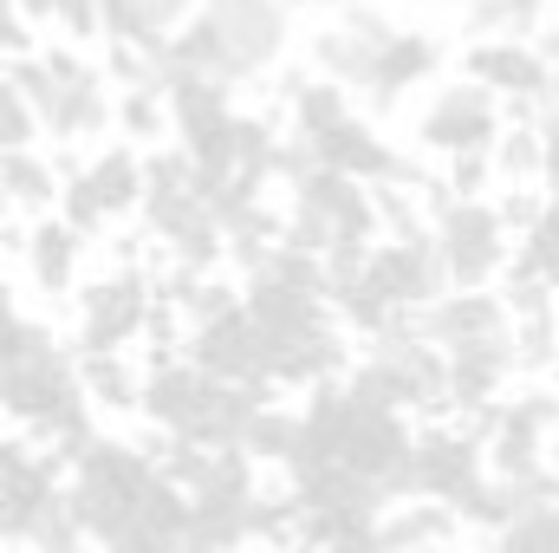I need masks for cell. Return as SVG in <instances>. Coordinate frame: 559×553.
<instances>
[{
    "label": "cell",
    "instance_id": "1",
    "mask_svg": "<svg viewBox=\"0 0 559 553\" xmlns=\"http://www.w3.org/2000/svg\"><path fill=\"white\" fill-rule=\"evenodd\" d=\"M293 416H299V436H293V449H286L280 469H293V462H332V469H352V475L378 482L397 508L417 502V489H411L417 423L404 411L365 404V398L345 391V378H325V385L306 391V404Z\"/></svg>",
    "mask_w": 559,
    "mask_h": 553
},
{
    "label": "cell",
    "instance_id": "2",
    "mask_svg": "<svg viewBox=\"0 0 559 553\" xmlns=\"http://www.w3.org/2000/svg\"><path fill=\"white\" fill-rule=\"evenodd\" d=\"M138 404L182 449H241V430L254 423V411H267L274 398L241 391L228 378H209L189 358H156L138 378Z\"/></svg>",
    "mask_w": 559,
    "mask_h": 553
},
{
    "label": "cell",
    "instance_id": "3",
    "mask_svg": "<svg viewBox=\"0 0 559 553\" xmlns=\"http://www.w3.org/2000/svg\"><path fill=\"white\" fill-rule=\"evenodd\" d=\"M156 456L124 443V436H98L79 462H72V482H66V502H72V521L85 541L98 548H118L143 515V495L156 489Z\"/></svg>",
    "mask_w": 559,
    "mask_h": 553
},
{
    "label": "cell",
    "instance_id": "4",
    "mask_svg": "<svg viewBox=\"0 0 559 553\" xmlns=\"http://www.w3.org/2000/svg\"><path fill=\"white\" fill-rule=\"evenodd\" d=\"M7 79L33 105L39 131H52L59 143L111 131V105L118 98L105 92V72L92 59H79L72 46H46V52H26V59H7Z\"/></svg>",
    "mask_w": 559,
    "mask_h": 553
},
{
    "label": "cell",
    "instance_id": "5",
    "mask_svg": "<svg viewBox=\"0 0 559 553\" xmlns=\"http://www.w3.org/2000/svg\"><path fill=\"white\" fill-rule=\"evenodd\" d=\"M423 209H429V242H436V261L449 286L475 293V286H495L514 261V235L501 222V209L488 196H449L442 176L423 183Z\"/></svg>",
    "mask_w": 559,
    "mask_h": 553
},
{
    "label": "cell",
    "instance_id": "6",
    "mask_svg": "<svg viewBox=\"0 0 559 553\" xmlns=\"http://www.w3.org/2000/svg\"><path fill=\"white\" fill-rule=\"evenodd\" d=\"M143 222L176 255V268H189V274H209L228 255L222 222H215V209H209V196H202L182 150H150L143 156Z\"/></svg>",
    "mask_w": 559,
    "mask_h": 553
},
{
    "label": "cell",
    "instance_id": "7",
    "mask_svg": "<svg viewBox=\"0 0 559 553\" xmlns=\"http://www.w3.org/2000/svg\"><path fill=\"white\" fill-rule=\"evenodd\" d=\"M345 391L384 411H449V358L417 339L411 319L384 326L378 339H365V358L345 365Z\"/></svg>",
    "mask_w": 559,
    "mask_h": 553
},
{
    "label": "cell",
    "instance_id": "8",
    "mask_svg": "<svg viewBox=\"0 0 559 553\" xmlns=\"http://www.w3.org/2000/svg\"><path fill=\"white\" fill-rule=\"evenodd\" d=\"M455 423L481 443L488 475H527V469L547 462V449L559 436V391L540 385V378H527L521 391L495 398L488 411H475V416H455Z\"/></svg>",
    "mask_w": 559,
    "mask_h": 553
},
{
    "label": "cell",
    "instance_id": "9",
    "mask_svg": "<svg viewBox=\"0 0 559 553\" xmlns=\"http://www.w3.org/2000/svg\"><path fill=\"white\" fill-rule=\"evenodd\" d=\"M163 111H169V138L189 156L202 196L228 189V176H235V92H222L209 79H176Z\"/></svg>",
    "mask_w": 559,
    "mask_h": 553
},
{
    "label": "cell",
    "instance_id": "10",
    "mask_svg": "<svg viewBox=\"0 0 559 553\" xmlns=\"http://www.w3.org/2000/svg\"><path fill=\"white\" fill-rule=\"evenodd\" d=\"M222 39V85L241 92L261 72H274L286 39H293V7L286 0H202Z\"/></svg>",
    "mask_w": 559,
    "mask_h": 553
},
{
    "label": "cell",
    "instance_id": "11",
    "mask_svg": "<svg viewBox=\"0 0 559 553\" xmlns=\"http://www.w3.org/2000/svg\"><path fill=\"white\" fill-rule=\"evenodd\" d=\"M501 131H508V105H501L495 92H481L475 79L436 85L429 105H423V118H417V143L436 150V156H449V163H462V156H495V138H501Z\"/></svg>",
    "mask_w": 559,
    "mask_h": 553
},
{
    "label": "cell",
    "instance_id": "12",
    "mask_svg": "<svg viewBox=\"0 0 559 553\" xmlns=\"http://www.w3.org/2000/svg\"><path fill=\"white\" fill-rule=\"evenodd\" d=\"M182 358H189L195 372H209V378H228V385H241V391L274 398V385L261 378V332H254V319L241 313V293H235L228 306H215V313L189 319Z\"/></svg>",
    "mask_w": 559,
    "mask_h": 553
},
{
    "label": "cell",
    "instance_id": "13",
    "mask_svg": "<svg viewBox=\"0 0 559 553\" xmlns=\"http://www.w3.org/2000/svg\"><path fill=\"white\" fill-rule=\"evenodd\" d=\"M150 313H156V293L138 268H118L98 286H85V299H79V358H118L138 332H150Z\"/></svg>",
    "mask_w": 559,
    "mask_h": 553
},
{
    "label": "cell",
    "instance_id": "14",
    "mask_svg": "<svg viewBox=\"0 0 559 553\" xmlns=\"http://www.w3.org/2000/svg\"><path fill=\"white\" fill-rule=\"evenodd\" d=\"M481 482H488V462H481V443L462 423L417 430V443H411V489H417V502H436V508L455 515V502H468Z\"/></svg>",
    "mask_w": 559,
    "mask_h": 553
},
{
    "label": "cell",
    "instance_id": "15",
    "mask_svg": "<svg viewBox=\"0 0 559 553\" xmlns=\"http://www.w3.org/2000/svg\"><path fill=\"white\" fill-rule=\"evenodd\" d=\"M365 286L384 299V313L411 319V313L436 306V299L449 293V274H442V261H436V242H429V235H411V242H378V248L365 255Z\"/></svg>",
    "mask_w": 559,
    "mask_h": 553
},
{
    "label": "cell",
    "instance_id": "16",
    "mask_svg": "<svg viewBox=\"0 0 559 553\" xmlns=\"http://www.w3.org/2000/svg\"><path fill=\"white\" fill-rule=\"evenodd\" d=\"M411 326H417V339H429L442 358H455V352H475V345H488V339H508V332H514V319H508V299H501L495 286H475V293L449 286L436 306L411 313Z\"/></svg>",
    "mask_w": 559,
    "mask_h": 553
},
{
    "label": "cell",
    "instance_id": "17",
    "mask_svg": "<svg viewBox=\"0 0 559 553\" xmlns=\"http://www.w3.org/2000/svg\"><path fill=\"white\" fill-rule=\"evenodd\" d=\"M156 469L189 495V508H241V502L261 495V475L241 449H182V443H169L156 456Z\"/></svg>",
    "mask_w": 559,
    "mask_h": 553
},
{
    "label": "cell",
    "instance_id": "18",
    "mask_svg": "<svg viewBox=\"0 0 559 553\" xmlns=\"http://www.w3.org/2000/svg\"><path fill=\"white\" fill-rule=\"evenodd\" d=\"M462 79H475L501 105H540L547 85H554V72L534 52V39H481V46H462Z\"/></svg>",
    "mask_w": 559,
    "mask_h": 553
},
{
    "label": "cell",
    "instance_id": "19",
    "mask_svg": "<svg viewBox=\"0 0 559 553\" xmlns=\"http://www.w3.org/2000/svg\"><path fill=\"white\" fill-rule=\"evenodd\" d=\"M293 202L312 209V215L332 228V242H358V248H378V242H384L378 196H371L365 183L338 176V169H312V176H299V183H293Z\"/></svg>",
    "mask_w": 559,
    "mask_h": 553
},
{
    "label": "cell",
    "instance_id": "20",
    "mask_svg": "<svg viewBox=\"0 0 559 553\" xmlns=\"http://www.w3.org/2000/svg\"><path fill=\"white\" fill-rule=\"evenodd\" d=\"M436 72H442V46H436L429 33H417V26H397V33H391V46L371 59V85H365L371 118L397 111L404 98H417L423 85H436Z\"/></svg>",
    "mask_w": 559,
    "mask_h": 553
},
{
    "label": "cell",
    "instance_id": "21",
    "mask_svg": "<svg viewBox=\"0 0 559 553\" xmlns=\"http://www.w3.org/2000/svg\"><path fill=\"white\" fill-rule=\"evenodd\" d=\"M345 118H352V92H345V85L319 79L312 66L286 79V138H293V143H306V150H312L319 138H332Z\"/></svg>",
    "mask_w": 559,
    "mask_h": 553
},
{
    "label": "cell",
    "instance_id": "22",
    "mask_svg": "<svg viewBox=\"0 0 559 553\" xmlns=\"http://www.w3.org/2000/svg\"><path fill=\"white\" fill-rule=\"evenodd\" d=\"M26 274H33V286L39 293H72L79 286V261H85V242L59 222V215H33V228H26Z\"/></svg>",
    "mask_w": 559,
    "mask_h": 553
},
{
    "label": "cell",
    "instance_id": "23",
    "mask_svg": "<svg viewBox=\"0 0 559 553\" xmlns=\"http://www.w3.org/2000/svg\"><path fill=\"white\" fill-rule=\"evenodd\" d=\"M554 20V0H468L462 7V46L481 39H534Z\"/></svg>",
    "mask_w": 559,
    "mask_h": 553
},
{
    "label": "cell",
    "instance_id": "24",
    "mask_svg": "<svg viewBox=\"0 0 559 553\" xmlns=\"http://www.w3.org/2000/svg\"><path fill=\"white\" fill-rule=\"evenodd\" d=\"M371 59H378V46H365L352 26H319L312 33V72L319 79H332V85H345V92H365L371 85Z\"/></svg>",
    "mask_w": 559,
    "mask_h": 553
},
{
    "label": "cell",
    "instance_id": "25",
    "mask_svg": "<svg viewBox=\"0 0 559 553\" xmlns=\"http://www.w3.org/2000/svg\"><path fill=\"white\" fill-rule=\"evenodd\" d=\"M85 189L111 209V215H124V209H143V156L131 143H111V150H98L85 169Z\"/></svg>",
    "mask_w": 559,
    "mask_h": 553
},
{
    "label": "cell",
    "instance_id": "26",
    "mask_svg": "<svg viewBox=\"0 0 559 553\" xmlns=\"http://www.w3.org/2000/svg\"><path fill=\"white\" fill-rule=\"evenodd\" d=\"M59 169L39 156V150H13V156H0V196H7V209H33V215H46L52 202H59Z\"/></svg>",
    "mask_w": 559,
    "mask_h": 553
},
{
    "label": "cell",
    "instance_id": "27",
    "mask_svg": "<svg viewBox=\"0 0 559 553\" xmlns=\"http://www.w3.org/2000/svg\"><path fill=\"white\" fill-rule=\"evenodd\" d=\"M508 274L540 280V286H547V293L559 299V202H547V209H540V215L521 228V248H514Z\"/></svg>",
    "mask_w": 559,
    "mask_h": 553
},
{
    "label": "cell",
    "instance_id": "28",
    "mask_svg": "<svg viewBox=\"0 0 559 553\" xmlns=\"http://www.w3.org/2000/svg\"><path fill=\"white\" fill-rule=\"evenodd\" d=\"M293 436H299V416L267 404V411H254V423L241 430V456H248V462H286Z\"/></svg>",
    "mask_w": 559,
    "mask_h": 553
},
{
    "label": "cell",
    "instance_id": "29",
    "mask_svg": "<svg viewBox=\"0 0 559 553\" xmlns=\"http://www.w3.org/2000/svg\"><path fill=\"white\" fill-rule=\"evenodd\" d=\"M33 143H39V118H33V105L20 98V85H13L7 66H0V156L33 150Z\"/></svg>",
    "mask_w": 559,
    "mask_h": 553
},
{
    "label": "cell",
    "instance_id": "30",
    "mask_svg": "<svg viewBox=\"0 0 559 553\" xmlns=\"http://www.w3.org/2000/svg\"><path fill=\"white\" fill-rule=\"evenodd\" d=\"M111 125H118L124 138H138V143H156L163 131H169V111H163L156 92H124V98L111 105Z\"/></svg>",
    "mask_w": 559,
    "mask_h": 553
},
{
    "label": "cell",
    "instance_id": "31",
    "mask_svg": "<svg viewBox=\"0 0 559 553\" xmlns=\"http://www.w3.org/2000/svg\"><path fill=\"white\" fill-rule=\"evenodd\" d=\"M79 385H85L92 404H131L138 398V378L118 358H79Z\"/></svg>",
    "mask_w": 559,
    "mask_h": 553
},
{
    "label": "cell",
    "instance_id": "32",
    "mask_svg": "<svg viewBox=\"0 0 559 553\" xmlns=\"http://www.w3.org/2000/svg\"><path fill=\"white\" fill-rule=\"evenodd\" d=\"M39 345H52V332H46L39 319H26V313L0 293V365H7V358H26V352H39Z\"/></svg>",
    "mask_w": 559,
    "mask_h": 553
},
{
    "label": "cell",
    "instance_id": "33",
    "mask_svg": "<svg viewBox=\"0 0 559 553\" xmlns=\"http://www.w3.org/2000/svg\"><path fill=\"white\" fill-rule=\"evenodd\" d=\"M66 39H105V13H98V0H52V13H46Z\"/></svg>",
    "mask_w": 559,
    "mask_h": 553
},
{
    "label": "cell",
    "instance_id": "34",
    "mask_svg": "<svg viewBox=\"0 0 559 553\" xmlns=\"http://www.w3.org/2000/svg\"><path fill=\"white\" fill-rule=\"evenodd\" d=\"M26 39H33V33H26V20L13 13V0H0V52H7V59H26V52H33Z\"/></svg>",
    "mask_w": 559,
    "mask_h": 553
},
{
    "label": "cell",
    "instance_id": "35",
    "mask_svg": "<svg viewBox=\"0 0 559 553\" xmlns=\"http://www.w3.org/2000/svg\"><path fill=\"white\" fill-rule=\"evenodd\" d=\"M13 13L33 26V20H46V13H52V0H13Z\"/></svg>",
    "mask_w": 559,
    "mask_h": 553
},
{
    "label": "cell",
    "instance_id": "36",
    "mask_svg": "<svg viewBox=\"0 0 559 553\" xmlns=\"http://www.w3.org/2000/svg\"><path fill=\"white\" fill-rule=\"evenodd\" d=\"M286 7H325V13H345V7H378V0H286Z\"/></svg>",
    "mask_w": 559,
    "mask_h": 553
},
{
    "label": "cell",
    "instance_id": "37",
    "mask_svg": "<svg viewBox=\"0 0 559 553\" xmlns=\"http://www.w3.org/2000/svg\"><path fill=\"white\" fill-rule=\"evenodd\" d=\"M547 469H554V475H559V436H554V449H547Z\"/></svg>",
    "mask_w": 559,
    "mask_h": 553
},
{
    "label": "cell",
    "instance_id": "38",
    "mask_svg": "<svg viewBox=\"0 0 559 553\" xmlns=\"http://www.w3.org/2000/svg\"><path fill=\"white\" fill-rule=\"evenodd\" d=\"M449 7H468V0H449Z\"/></svg>",
    "mask_w": 559,
    "mask_h": 553
},
{
    "label": "cell",
    "instance_id": "39",
    "mask_svg": "<svg viewBox=\"0 0 559 553\" xmlns=\"http://www.w3.org/2000/svg\"><path fill=\"white\" fill-rule=\"evenodd\" d=\"M0 215H7V196H0Z\"/></svg>",
    "mask_w": 559,
    "mask_h": 553
},
{
    "label": "cell",
    "instance_id": "40",
    "mask_svg": "<svg viewBox=\"0 0 559 553\" xmlns=\"http://www.w3.org/2000/svg\"><path fill=\"white\" fill-rule=\"evenodd\" d=\"M554 391H559V378H554Z\"/></svg>",
    "mask_w": 559,
    "mask_h": 553
},
{
    "label": "cell",
    "instance_id": "41",
    "mask_svg": "<svg viewBox=\"0 0 559 553\" xmlns=\"http://www.w3.org/2000/svg\"><path fill=\"white\" fill-rule=\"evenodd\" d=\"M0 242H7V235H0Z\"/></svg>",
    "mask_w": 559,
    "mask_h": 553
}]
</instances>
